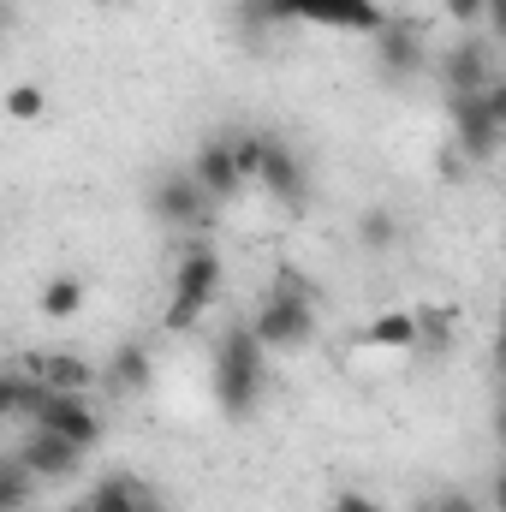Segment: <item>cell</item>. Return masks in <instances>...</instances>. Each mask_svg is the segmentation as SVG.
<instances>
[{"label":"cell","mask_w":506,"mask_h":512,"mask_svg":"<svg viewBox=\"0 0 506 512\" xmlns=\"http://www.w3.org/2000/svg\"><path fill=\"white\" fill-rule=\"evenodd\" d=\"M245 328L256 334L262 352H298V346H310V334H316V286L298 268H280Z\"/></svg>","instance_id":"1"},{"label":"cell","mask_w":506,"mask_h":512,"mask_svg":"<svg viewBox=\"0 0 506 512\" xmlns=\"http://www.w3.org/2000/svg\"><path fill=\"white\" fill-rule=\"evenodd\" d=\"M18 417V370H0V423Z\"/></svg>","instance_id":"23"},{"label":"cell","mask_w":506,"mask_h":512,"mask_svg":"<svg viewBox=\"0 0 506 512\" xmlns=\"http://www.w3.org/2000/svg\"><path fill=\"white\" fill-rule=\"evenodd\" d=\"M274 18H298V24H322V30L376 36L387 12H381L376 0H274Z\"/></svg>","instance_id":"7"},{"label":"cell","mask_w":506,"mask_h":512,"mask_svg":"<svg viewBox=\"0 0 506 512\" xmlns=\"http://www.w3.org/2000/svg\"><path fill=\"white\" fill-rule=\"evenodd\" d=\"M501 48L495 42H483V36H465L447 60H441V78H447V96H477L483 84H495L501 78Z\"/></svg>","instance_id":"9"},{"label":"cell","mask_w":506,"mask_h":512,"mask_svg":"<svg viewBox=\"0 0 506 512\" xmlns=\"http://www.w3.org/2000/svg\"><path fill=\"white\" fill-rule=\"evenodd\" d=\"M221 280H227L221 251H209V245L179 251V262H173V292H167V310H161V328H167V334H191V328L209 316V304L221 298Z\"/></svg>","instance_id":"3"},{"label":"cell","mask_w":506,"mask_h":512,"mask_svg":"<svg viewBox=\"0 0 506 512\" xmlns=\"http://www.w3.org/2000/svg\"><path fill=\"white\" fill-rule=\"evenodd\" d=\"M411 512H489V507H483L471 489H435V495H423Z\"/></svg>","instance_id":"21"},{"label":"cell","mask_w":506,"mask_h":512,"mask_svg":"<svg viewBox=\"0 0 506 512\" xmlns=\"http://www.w3.org/2000/svg\"><path fill=\"white\" fill-rule=\"evenodd\" d=\"M108 382L120 387V393H149V382H155V364H149V346H120L114 352V364H108Z\"/></svg>","instance_id":"17"},{"label":"cell","mask_w":506,"mask_h":512,"mask_svg":"<svg viewBox=\"0 0 506 512\" xmlns=\"http://www.w3.org/2000/svg\"><path fill=\"white\" fill-rule=\"evenodd\" d=\"M447 114H453V137H459V155L465 161H495L506 137V84H483L477 96H447Z\"/></svg>","instance_id":"4"},{"label":"cell","mask_w":506,"mask_h":512,"mask_svg":"<svg viewBox=\"0 0 506 512\" xmlns=\"http://www.w3.org/2000/svg\"><path fill=\"white\" fill-rule=\"evenodd\" d=\"M376 60L387 78H405V72H417L423 66V30L411 24V18H399V12H387L376 30Z\"/></svg>","instance_id":"13"},{"label":"cell","mask_w":506,"mask_h":512,"mask_svg":"<svg viewBox=\"0 0 506 512\" xmlns=\"http://www.w3.org/2000/svg\"><path fill=\"white\" fill-rule=\"evenodd\" d=\"M256 191H268L274 203H286V209H298L304 197H310V167L280 143V137H262V161H256Z\"/></svg>","instance_id":"8"},{"label":"cell","mask_w":506,"mask_h":512,"mask_svg":"<svg viewBox=\"0 0 506 512\" xmlns=\"http://www.w3.org/2000/svg\"><path fill=\"white\" fill-rule=\"evenodd\" d=\"M0 36H6V0H0Z\"/></svg>","instance_id":"26"},{"label":"cell","mask_w":506,"mask_h":512,"mask_svg":"<svg viewBox=\"0 0 506 512\" xmlns=\"http://www.w3.org/2000/svg\"><path fill=\"white\" fill-rule=\"evenodd\" d=\"M30 429H48V435H60V441H72L78 453H90L96 441H102V411L84 399V393H42V405L30 411Z\"/></svg>","instance_id":"6"},{"label":"cell","mask_w":506,"mask_h":512,"mask_svg":"<svg viewBox=\"0 0 506 512\" xmlns=\"http://www.w3.org/2000/svg\"><path fill=\"white\" fill-rule=\"evenodd\" d=\"M358 352H417V310H381L352 334Z\"/></svg>","instance_id":"15"},{"label":"cell","mask_w":506,"mask_h":512,"mask_svg":"<svg viewBox=\"0 0 506 512\" xmlns=\"http://www.w3.org/2000/svg\"><path fill=\"white\" fill-rule=\"evenodd\" d=\"M483 6H489V0H447V18H453L459 30H477V24H483Z\"/></svg>","instance_id":"22"},{"label":"cell","mask_w":506,"mask_h":512,"mask_svg":"<svg viewBox=\"0 0 506 512\" xmlns=\"http://www.w3.org/2000/svg\"><path fill=\"white\" fill-rule=\"evenodd\" d=\"M30 495H36V477H30L18 459H6V465H0V512H24Z\"/></svg>","instance_id":"20"},{"label":"cell","mask_w":506,"mask_h":512,"mask_svg":"<svg viewBox=\"0 0 506 512\" xmlns=\"http://www.w3.org/2000/svg\"><path fill=\"white\" fill-rule=\"evenodd\" d=\"M262 387H268V352L256 346V334L245 322H233L215 346V405H221V417L245 423L262 405Z\"/></svg>","instance_id":"2"},{"label":"cell","mask_w":506,"mask_h":512,"mask_svg":"<svg viewBox=\"0 0 506 512\" xmlns=\"http://www.w3.org/2000/svg\"><path fill=\"white\" fill-rule=\"evenodd\" d=\"M84 298H90V286H84V274H54L48 286H42V316L48 322H72L78 310H84Z\"/></svg>","instance_id":"16"},{"label":"cell","mask_w":506,"mask_h":512,"mask_svg":"<svg viewBox=\"0 0 506 512\" xmlns=\"http://www.w3.org/2000/svg\"><path fill=\"white\" fill-rule=\"evenodd\" d=\"M328 512H381L376 501H370V495H358V489H340V495H334V507Z\"/></svg>","instance_id":"24"},{"label":"cell","mask_w":506,"mask_h":512,"mask_svg":"<svg viewBox=\"0 0 506 512\" xmlns=\"http://www.w3.org/2000/svg\"><path fill=\"white\" fill-rule=\"evenodd\" d=\"M84 501H90V512H167V501L143 477H131V471H108Z\"/></svg>","instance_id":"14"},{"label":"cell","mask_w":506,"mask_h":512,"mask_svg":"<svg viewBox=\"0 0 506 512\" xmlns=\"http://www.w3.org/2000/svg\"><path fill=\"white\" fill-rule=\"evenodd\" d=\"M215 203H227V197H239L245 191V179H239V161H233V137H209V143H197V155H191V167H185Z\"/></svg>","instance_id":"10"},{"label":"cell","mask_w":506,"mask_h":512,"mask_svg":"<svg viewBox=\"0 0 506 512\" xmlns=\"http://www.w3.org/2000/svg\"><path fill=\"white\" fill-rule=\"evenodd\" d=\"M358 245L376 251V256L399 245V221H393V209H364V215H358Z\"/></svg>","instance_id":"18"},{"label":"cell","mask_w":506,"mask_h":512,"mask_svg":"<svg viewBox=\"0 0 506 512\" xmlns=\"http://www.w3.org/2000/svg\"><path fill=\"white\" fill-rule=\"evenodd\" d=\"M18 370L36 376L42 387H54V393H90L96 387V364L84 352H24Z\"/></svg>","instance_id":"11"},{"label":"cell","mask_w":506,"mask_h":512,"mask_svg":"<svg viewBox=\"0 0 506 512\" xmlns=\"http://www.w3.org/2000/svg\"><path fill=\"white\" fill-rule=\"evenodd\" d=\"M215 197L191 179V173H161L155 179V191H149V215L161 221V227H185V233H203L209 221H215Z\"/></svg>","instance_id":"5"},{"label":"cell","mask_w":506,"mask_h":512,"mask_svg":"<svg viewBox=\"0 0 506 512\" xmlns=\"http://www.w3.org/2000/svg\"><path fill=\"white\" fill-rule=\"evenodd\" d=\"M18 465H24L36 483H60V477H72V471L84 465V453H78L72 441L48 435V429H30V435H24V447H18Z\"/></svg>","instance_id":"12"},{"label":"cell","mask_w":506,"mask_h":512,"mask_svg":"<svg viewBox=\"0 0 506 512\" xmlns=\"http://www.w3.org/2000/svg\"><path fill=\"white\" fill-rule=\"evenodd\" d=\"M0 108H6V120H18V126H36V120L48 114V96H42V84H12V90L0 96Z\"/></svg>","instance_id":"19"},{"label":"cell","mask_w":506,"mask_h":512,"mask_svg":"<svg viewBox=\"0 0 506 512\" xmlns=\"http://www.w3.org/2000/svg\"><path fill=\"white\" fill-rule=\"evenodd\" d=\"M60 512H90V501H66Z\"/></svg>","instance_id":"25"}]
</instances>
